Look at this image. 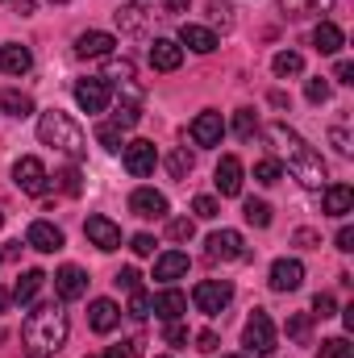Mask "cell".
Returning <instances> with one entry per match:
<instances>
[{
    "mask_svg": "<svg viewBox=\"0 0 354 358\" xmlns=\"http://www.w3.org/2000/svg\"><path fill=\"white\" fill-rule=\"evenodd\" d=\"M267 138L275 142V150L288 159V167H292V176L300 179L304 187H321L325 183V163H321V155L296 134V129H288V125H267Z\"/></svg>",
    "mask_w": 354,
    "mask_h": 358,
    "instance_id": "1",
    "label": "cell"
},
{
    "mask_svg": "<svg viewBox=\"0 0 354 358\" xmlns=\"http://www.w3.org/2000/svg\"><path fill=\"white\" fill-rule=\"evenodd\" d=\"M21 342H25V358L59 355L63 342H67V313H63L59 304H42V308H34L29 321H25Z\"/></svg>",
    "mask_w": 354,
    "mask_h": 358,
    "instance_id": "2",
    "label": "cell"
},
{
    "mask_svg": "<svg viewBox=\"0 0 354 358\" xmlns=\"http://www.w3.org/2000/svg\"><path fill=\"white\" fill-rule=\"evenodd\" d=\"M38 138H42L46 146L71 155V159H84V155H88V138H84V129H80L76 117L63 113V108H50V113L38 117Z\"/></svg>",
    "mask_w": 354,
    "mask_h": 358,
    "instance_id": "3",
    "label": "cell"
},
{
    "mask_svg": "<svg viewBox=\"0 0 354 358\" xmlns=\"http://www.w3.org/2000/svg\"><path fill=\"white\" fill-rule=\"evenodd\" d=\"M234 300V283L229 279H200L192 287V304L204 313V317H221Z\"/></svg>",
    "mask_w": 354,
    "mask_h": 358,
    "instance_id": "4",
    "label": "cell"
},
{
    "mask_svg": "<svg viewBox=\"0 0 354 358\" xmlns=\"http://www.w3.org/2000/svg\"><path fill=\"white\" fill-rule=\"evenodd\" d=\"M208 259L213 263H242V259H250V250H246L238 229H217V234H208Z\"/></svg>",
    "mask_w": 354,
    "mask_h": 358,
    "instance_id": "5",
    "label": "cell"
},
{
    "mask_svg": "<svg viewBox=\"0 0 354 358\" xmlns=\"http://www.w3.org/2000/svg\"><path fill=\"white\" fill-rule=\"evenodd\" d=\"M13 183H17L25 196H42V192L50 187V176H46L42 159L25 155V159H17V163H13Z\"/></svg>",
    "mask_w": 354,
    "mask_h": 358,
    "instance_id": "6",
    "label": "cell"
},
{
    "mask_svg": "<svg viewBox=\"0 0 354 358\" xmlns=\"http://www.w3.org/2000/svg\"><path fill=\"white\" fill-rule=\"evenodd\" d=\"M242 342H246L250 355H271V350H275V325H271V317H267L263 308L250 313V321H246V329H242Z\"/></svg>",
    "mask_w": 354,
    "mask_h": 358,
    "instance_id": "7",
    "label": "cell"
},
{
    "mask_svg": "<svg viewBox=\"0 0 354 358\" xmlns=\"http://www.w3.org/2000/svg\"><path fill=\"white\" fill-rule=\"evenodd\" d=\"M121 163H125V171L134 179H146L155 171V163H159V155H155V142H146V138H134L129 146H121Z\"/></svg>",
    "mask_w": 354,
    "mask_h": 358,
    "instance_id": "8",
    "label": "cell"
},
{
    "mask_svg": "<svg viewBox=\"0 0 354 358\" xmlns=\"http://www.w3.org/2000/svg\"><path fill=\"white\" fill-rule=\"evenodd\" d=\"M84 234H88V242L96 250H121V225L117 221H108L104 213H92L88 221H84Z\"/></svg>",
    "mask_w": 354,
    "mask_h": 358,
    "instance_id": "9",
    "label": "cell"
},
{
    "mask_svg": "<svg viewBox=\"0 0 354 358\" xmlns=\"http://www.w3.org/2000/svg\"><path fill=\"white\" fill-rule=\"evenodd\" d=\"M129 213L142 217V221H163V217H167V196L155 192V187H138V192L129 196Z\"/></svg>",
    "mask_w": 354,
    "mask_h": 358,
    "instance_id": "10",
    "label": "cell"
},
{
    "mask_svg": "<svg viewBox=\"0 0 354 358\" xmlns=\"http://www.w3.org/2000/svg\"><path fill=\"white\" fill-rule=\"evenodd\" d=\"M108 100H113L108 80H80V84H76V104H80L84 113H104Z\"/></svg>",
    "mask_w": 354,
    "mask_h": 358,
    "instance_id": "11",
    "label": "cell"
},
{
    "mask_svg": "<svg viewBox=\"0 0 354 358\" xmlns=\"http://www.w3.org/2000/svg\"><path fill=\"white\" fill-rule=\"evenodd\" d=\"M221 138H225L221 113H213V108L196 113V121H192V142H196V146H221Z\"/></svg>",
    "mask_w": 354,
    "mask_h": 358,
    "instance_id": "12",
    "label": "cell"
},
{
    "mask_svg": "<svg viewBox=\"0 0 354 358\" xmlns=\"http://www.w3.org/2000/svg\"><path fill=\"white\" fill-rule=\"evenodd\" d=\"M25 246H34L38 255H55V250H63V229L50 221H34L25 229Z\"/></svg>",
    "mask_w": 354,
    "mask_h": 358,
    "instance_id": "13",
    "label": "cell"
},
{
    "mask_svg": "<svg viewBox=\"0 0 354 358\" xmlns=\"http://www.w3.org/2000/svg\"><path fill=\"white\" fill-rule=\"evenodd\" d=\"M304 283V263L300 259H275L271 263V287L275 292H296Z\"/></svg>",
    "mask_w": 354,
    "mask_h": 358,
    "instance_id": "14",
    "label": "cell"
},
{
    "mask_svg": "<svg viewBox=\"0 0 354 358\" xmlns=\"http://www.w3.org/2000/svg\"><path fill=\"white\" fill-rule=\"evenodd\" d=\"M213 183H217L221 196H242V159H238V155H225V159L217 163Z\"/></svg>",
    "mask_w": 354,
    "mask_h": 358,
    "instance_id": "15",
    "label": "cell"
},
{
    "mask_svg": "<svg viewBox=\"0 0 354 358\" xmlns=\"http://www.w3.org/2000/svg\"><path fill=\"white\" fill-rule=\"evenodd\" d=\"M150 313H155L159 321H179V317L187 313V296H183L179 287H163V292L150 300Z\"/></svg>",
    "mask_w": 354,
    "mask_h": 358,
    "instance_id": "16",
    "label": "cell"
},
{
    "mask_svg": "<svg viewBox=\"0 0 354 358\" xmlns=\"http://www.w3.org/2000/svg\"><path fill=\"white\" fill-rule=\"evenodd\" d=\"M55 292H59V300H80L84 292H88V275L80 267H59L55 271Z\"/></svg>",
    "mask_w": 354,
    "mask_h": 358,
    "instance_id": "17",
    "label": "cell"
},
{
    "mask_svg": "<svg viewBox=\"0 0 354 358\" xmlns=\"http://www.w3.org/2000/svg\"><path fill=\"white\" fill-rule=\"evenodd\" d=\"M113 46H117V38L104 34V29H88V34L76 38V55L80 59H104V55H113Z\"/></svg>",
    "mask_w": 354,
    "mask_h": 358,
    "instance_id": "18",
    "label": "cell"
},
{
    "mask_svg": "<svg viewBox=\"0 0 354 358\" xmlns=\"http://www.w3.org/2000/svg\"><path fill=\"white\" fill-rule=\"evenodd\" d=\"M179 63H183V46L171 42V38H155L150 42V67L155 71H179Z\"/></svg>",
    "mask_w": 354,
    "mask_h": 358,
    "instance_id": "19",
    "label": "cell"
},
{
    "mask_svg": "<svg viewBox=\"0 0 354 358\" xmlns=\"http://www.w3.org/2000/svg\"><path fill=\"white\" fill-rule=\"evenodd\" d=\"M179 46H187V50H196V55H213L217 50V34L213 29H204V25H179Z\"/></svg>",
    "mask_w": 354,
    "mask_h": 358,
    "instance_id": "20",
    "label": "cell"
},
{
    "mask_svg": "<svg viewBox=\"0 0 354 358\" xmlns=\"http://www.w3.org/2000/svg\"><path fill=\"white\" fill-rule=\"evenodd\" d=\"M187 255L183 250H167V255H159V263H155V279L159 283H176V279H183L187 275Z\"/></svg>",
    "mask_w": 354,
    "mask_h": 358,
    "instance_id": "21",
    "label": "cell"
},
{
    "mask_svg": "<svg viewBox=\"0 0 354 358\" xmlns=\"http://www.w3.org/2000/svg\"><path fill=\"white\" fill-rule=\"evenodd\" d=\"M117 321H121V308H117L113 300H92L88 325L96 329V334H113V329H117Z\"/></svg>",
    "mask_w": 354,
    "mask_h": 358,
    "instance_id": "22",
    "label": "cell"
},
{
    "mask_svg": "<svg viewBox=\"0 0 354 358\" xmlns=\"http://www.w3.org/2000/svg\"><path fill=\"white\" fill-rule=\"evenodd\" d=\"M0 67H4L8 76H25V71L34 67V55H29V46H21V42H8V46L0 50Z\"/></svg>",
    "mask_w": 354,
    "mask_h": 358,
    "instance_id": "23",
    "label": "cell"
},
{
    "mask_svg": "<svg viewBox=\"0 0 354 358\" xmlns=\"http://www.w3.org/2000/svg\"><path fill=\"white\" fill-rule=\"evenodd\" d=\"M338 0H279V13L283 17H292V21H300V17H321V13H330Z\"/></svg>",
    "mask_w": 354,
    "mask_h": 358,
    "instance_id": "24",
    "label": "cell"
},
{
    "mask_svg": "<svg viewBox=\"0 0 354 358\" xmlns=\"http://www.w3.org/2000/svg\"><path fill=\"white\" fill-rule=\"evenodd\" d=\"M351 208H354V187L330 183V187H325V213H330V217H346Z\"/></svg>",
    "mask_w": 354,
    "mask_h": 358,
    "instance_id": "25",
    "label": "cell"
},
{
    "mask_svg": "<svg viewBox=\"0 0 354 358\" xmlns=\"http://www.w3.org/2000/svg\"><path fill=\"white\" fill-rule=\"evenodd\" d=\"M342 42H346V38H342V29H338L334 21H321V25L313 29V46H317L321 55H338Z\"/></svg>",
    "mask_w": 354,
    "mask_h": 358,
    "instance_id": "26",
    "label": "cell"
},
{
    "mask_svg": "<svg viewBox=\"0 0 354 358\" xmlns=\"http://www.w3.org/2000/svg\"><path fill=\"white\" fill-rule=\"evenodd\" d=\"M42 283H46L42 271H25V275L17 279V287H13V300H17V304H29V300L42 292Z\"/></svg>",
    "mask_w": 354,
    "mask_h": 358,
    "instance_id": "27",
    "label": "cell"
},
{
    "mask_svg": "<svg viewBox=\"0 0 354 358\" xmlns=\"http://www.w3.org/2000/svg\"><path fill=\"white\" fill-rule=\"evenodd\" d=\"M117 25H121L125 34L146 29V8H142V4H121V8H117Z\"/></svg>",
    "mask_w": 354,
    "mask_h": 358,
    "instance_id": "28",
    "label": "cell"
},
{
    "mask_svg": "<svg viewBox=\"0 0 354 358\" xmlns=\"http://www.w3.org/2000/svg\"><path fill=\"white\" fill-rule=\"evenodd\" d=\"M271 71H275L279 80H288V76H300V71H304V59H300L296 50H279V55L271 59Z\"/></svg>",
    "mask_w": 354,
    "mask_h": 358,
    "instance_id": "29",
    "label": "cell"
},
{
    "mask_svg": "<svg viewBox=\"0 0 354 358\" xmlns=\"http://www.w3.org/2000/svg\"><path fill=\"white\" fill-rule=\"evenodd\" d=\"M0 104H4V113H8V117H17V121L34 113V100H29L25 92H17V88H8V92H4V96H0Z\"/></svg>",
    "mask_w": 354,
    "mask_h": 358,
    "instance_id": "30",
    "label": "cell"
},
{
    "mask_svg": "<svg viewBox=\"0 0 354 358\" xmlns=\"http://www.w3.org/2000/svg\"><path fill=\"white\" fill-rule=\"evenodd\" d=\"M192 167H196V159H192V150H187V146H179V150L167 155V171H171V179H187V176H192Z\"/></svg>",
    "mask_w": 354,
    "mask_h": 358,
    "instance_id": "31",
    "label": "cell"
},
{
    "mask_svg": "<svg viewBox=\"0 0 354 358\" xmlns=\"http://www.w3.org/2000/svg\"><path fill=\"white\" fill-rule=\"evenodd\" d=\"M234 134H238L242 142H250V138L259 134V117H255V108H238V113H234Z\"/></svg>",
    "mask_w": 354,
    "mask_h": 358,
    "instance_id": "32",
    "label": "cell"
},
{
    "mask_svg": "<svg viewBox=\"0 0 354 358\" xmlns=\"http://www.w3.org/2000/svg\"><path fill=\"white\" fill-rule=\"evenodd\" d=\"M242 217H246L255 229H267V225H271V204H267V200H246V204H242Z\"/></svg>",
    "mask_w": 354,
    "mask_h": 358,
    "instance_id": "33",
    "label": "cell"
},
{
    "mask_svg": "<svg viewBox=\"0 0 354 358\" xmlns=\"http://www.w3.org/2000/svg\"><path fill=\"white\" fill-rule=\"evenodd\" d=\"M283 179V167H279V159H263V163H255V183H263V187H275Z\"/></svg>",
    "mask_w": 354,
    "mask_h": 358,
    "instance_id": "34",
    "label": "cell"
},
{
    "mask_svg": "<svg viewBox=\"0 0 354 358\" xmlns=\"http://www.w3.org/2000/svg\"><path fill=\"white\" fill-rule=\"evenodd\" d=\"M317 358H354V346L346 338H325L321 350H317Z\"/></svg>",
    "mask_w": 354,
    "mask_h": 358,
    "instance_id": "35",
    "label": "cell"
},
{
    "mask_svg": "<svg viewBox=\"0 0 354 358\" xmlns=\"http://www.w3.org/2000/svg\"><path fill=\"white\" fill-rule=\"evenodd\" d=\"M129 317H134V321H146V317H150V296H146L142 287L129 292Z\"/></svg>",
    "mask_w": 354,
    "mask_h": 358,
    "instance_id": "36",
    "label": "cell"
},
{
    "mask_svg": "<svg viewBox=\"0 0 354 358\" xmlns=\"http://www.w3.org/2000/svg\"><path fill=\"white\" fill-rule=\"evenodd\" d=\"M192 234H196V225H192L187 217H176V221H167V238H171V242H192Z\"/></svg>",
    "mask_w": 354,
    "mask_h": 358,
    "instance_id": "37",
    "label": "cell"
},
{
    "mask_svg": "<svg viewBox=\"0 0 354 358\" xmlns=\"http://www.w3.org/2000/svg\"><path fill=\"white\" fill-rule=\"evenodd\" d=\"M208 13H213V21H217L221 29L234 25V4H229V0H208Z\"/></svg>",
    "mask_w": 354,
    "mask_h": 358,
    "instance_id": "38",
    "label": "cell"
},
{
    "mask_svg": "<svg viewBox=\"0 0 354 358\" xmlns=\"http://www.w3.org/2000/svg\"><path fill=\"white\" fill-rule=\"evenodd\" d=\"M59 187H63L67 196H80V192H84V183H80V167H67V171H59Z\"/></svg>",
    "mask_w": 354,
    "mask_h": 358,
    "instance_id": "39",
    "label": "cell"
},
{
    "mask_svg": "<svg viewBox=\"0 0 354 358\" xmlns=\"http://www.w3.org/2000/svg\"><path fill=\"white\" fill-rule=\"evenodd\" d=\"M113 125H117V129H134V125H138V104H121V108L113 113Z\"/></svg>",
    "mask_w": 354,
    "mask_h": 358,
    "instance_id": "40",
    "label": "cell"
},
{
    "mask_svg": "<svg viewBox=\"0 0 354 358\" xmlns=\"http://www.w3.org/2000/svg\"><path fill=\"white\" fill-rule=\"evenodd\" d=\"M96 142H100L104 150H121V129H117V125H100V129H96Z\"/></svg>",
    "mask_w": 354,
    "mask_h": 358,
    "instance_id": "41",
    "label": "cell"
},
{
    "mask_svg": "<svg viewBox=\"0 0 354 358\" xmlns=\"http://www.w3.org/2000/svg\"><path fill=\"white\" fill-rule=\"evenodd\" d=\"M113 283H117V287H125V292H138V287H142V275H138L134 267H121L117 275H113Z\"/></svg>",
    "mask_w": 354,
    "mask_h": 358,
    "instance_id": "42",
    "label": "cell"
},
{
    "mask_svg": "<svg viewBox=\"0 0 354 358\" xmlns=\"http://www.w3.org/2000/svg\"><path fill=\"white\" fill-rule=\"evenodd\" d=\"M192 213H196L200 221H213V217H217V200H213V196H196V200H192Z\"/></svg>",
    "mask_w": 354,
    "mask_h": 358,
    "instance_id": "43",
    "label": "cell"
},
{
    "mask_svg": "<svg viewBox=\"0 0 354 358\" xmlns=\"http://www.w3.org/2000/svg\"><path fill=\"white\" fill-rule=\"evenodd\" d=\"M334 308H338V304H334V296H330V292H317V296H313V317H321V321H325V317H334Z\"/></svg>",
    "mask_w": 354,
    "mask_h": 358,
    "instance_id": "44",
    "label": "cell"
},
{
    "mask_svg": "<svg viewBox=\"0 0 354 358\" xmlns=\"http://www.w3.org/2000/svg\"><path fill=\"white\" fill-rule=\"evenodd\" d=\"M304 96H309L313 104H325V100H330V84L317 76V80H309V84H304Z\"/></svg>",
    "mask_w": 354,
    "mask_h": 358,
    "instance_id": "45",
    "label": "cell"
},
{
    "mask_svg": "<svg viewBox=\"0 0 354 358\" xmlns=\"http://www.w3.org/2000/svg\"><path fill=\"white\" fill-rule=\"evenodd\" d=\"M129 250H134V255H142V259H146V255H155V238H150V234H138V238H134V242H129Z\"/></svg>",
    "mask_w": 354,
    "mask_h": 358,
    "instance_id": "46",
    "label": "cell"
},
{
    "mask_svg": "<svg viewBox=\"0 0 354 358\" xmlns=\"http://www.w3.org/2000/svg\"><path fill=\"white\" fill-rule=\"evenodd\" d=\"M163 338H167V346H183V342H187V329H183L179 321H167V334H163Z\"/></svg>",
    "mask_w": 354,
    "mask_h": 358,
    "instance_id": "47",
    "label": "cell"
},
{
    "mask_svg": "<svg viewBox=\"0 0 354 358\" xmlns=\"http://www.w3.org/2000/svg\"><path fill=\"white\" fill-rule=\"evenodd\" d=\"M288 334L304 342V338H309V317H292V321H288Z\"/></svg>",
    "mask_w": 354,
    "mask_h": 358,
    "instance_id": "48",
    "label": "cell"
},
{
    "mask_svg": "<svg viewBox=\"0 0 354 358\" xmlns=\"http://www.w3.org/2000/svg\"><path fill=\"white\" fill-rule=\"evenodd\" d=\"M334 76H338V84H354V63H351V59H342Z\"/></svg>",
    "mask_w": 354,
    "mask_h": 358,
    "instance_id": "49",
    "label": "cell"
},
{
    "mask_svg": "<svg viewBox=\"0 0 354 358\" xmlns=\"http://www.w3.org/2000/svg\"><path fill=\"white\" fill-rule=\"evenodd\" d=\"M338 250H346V255L354 250V229H351V225H342V229H338Z\"/></svg>",
    "mask_w": 354,
    "mask_h": 358,
    "instance_id": "50",
    "label": "cell"
},
{
    "mask_svg": "<svg viewBox=\"0 0 354 358\" xmlns=\"http://www.w3.org/2000/svg\"><path fill=\"white\" fill-rule=\"evenodd\" d=\"M330 138H334V146H338V155H351V138H346V129H334Z\"/></svg>",
    "mask_w": 354,
    "mask_h": 358,
    "instance_id": "51",
    "label": "cell"
},
{
    "mask_svg": "<svg viewBox=\"0 0 354 358\" xmlns=\"http://www.w3.org/2000/svg\"><path fill=\"white\" fill-rule=\"evenodd\" d=\"M196 350L213 355V350H217V334H200V338H196Z\"/></svg>",
    "mask_w": 354,
    "mask_h": 358,
    "instance_id": "52",
    "label": "cell"
},
{
    "mask_svg": "<svg viewBox=\"0 0 354 358\" xmlns=\"http://www.w3.org/2000/svg\"><path fill=\"white\" fill-rule=\"evenodd\" d=\"M104 358H134V346H108Z\"/></svg>",
    "mask_w": 354,
    "mask_h": 358,
    "instance_id": "53",
    "label": "cell"
},
{
    "mask_svg": "<svg viewBox=\"0 0 354 358\" xmlns=\"http://www.w3.org/2000/svg\"><path fill=\"white\" fill-rule=\"evenodd\" d=\"M167 13L179 17V13H187V0H167Z\"/></svg>",
    "mask_w": 354,
    "mask_h": 358,
    "instance_id": "54",
    "label": "cell"
},
{
    "mask_svg": "<svg viewBox=\"0 0 354 358\" xmlns=\"http://www.w3.org/2000/svg\"><path fill=\"white\" fill-rule=\"evenodd\" d=\"M8 304H13V292H8V287H0V313H4Z\"/></svg>",
    "mask_w": 354,
    "mask_h": 358,
    "instance_id": "55",
    "label": "cell"
},
{
    "mask_svg": "<svg viewBox=\"0 0 354 358\" xmlns=\"http://www.w3.org/2000/svg\"><path fill=\"white\" fill-rule=\"evenodd\" d=\"M221 358H246V355H221Z\"/></svg>",
    "mask_w": 354,
    "mask_h": 358,
    "instance_id": "56",
    "label": "cell"
},
{
    "mask_svg": "<svg viewBox=\"0 0 354 358\" xmlns=\"http://www.w3.org/2000/svg\"><path fill=\"white\" fill-rule=\"evenodd\" d=\"M50 4H67V0H50Z\"/></svg>",
    "mask_w": 354,
    "mask_h": 358,
    "instance_id": "57",
    "label": "cell"
},
{
    "mask_svg": "<svg viewBox=\"0 0 354 358\" xmlns=\"http://www.w3.org/2000/svg\"><path fill=\"white\" fill-rule=\"evenodd\" d=\"M155 358H171V355H155Z\"/></svg>",
    "mask_w": 354,
    "mask_h": 358,
    "instance_id": "58",
    "label": "cell"
},
{
    "mask_svg": "<svg viewBox=\"0 0 354 358\" xmlns=\"http://www.w3.org/2000/svg\"><path fill=\"white\" fill-rule=\"evenodd\" d=\"M0 225H4V213H0Z\"/></svg>",
    "mask_w": 354,
    "mask_h": 358,
    "instance_id": "59",
    "label": "cell"
}]
</instances>
